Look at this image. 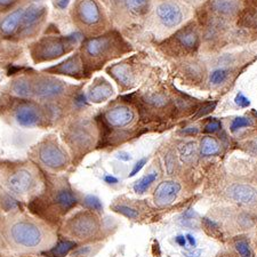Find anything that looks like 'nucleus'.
I'll use <instances>...</instances> for the list:
<instances>
[{"label": "nucleus", "instance_id": "f257e3e1", "mask_svg": "<svg viewBox=\"0 0 257 257\" xmlns=\"http://www.w3.org/2000/svg\"><path fill=\"white\" fill-rule=\"evenodd\" d=\"M130 52V45L115 31H106L82 41L80 56L84 65H103Z\"/></svg>", "mask_w": 257, "mask_h": 257}, {"label": "nucleus", "instance_id": "f03ea898", "mask_svg": "<svg viewBox=\"0 0 257 257\" xmlns=\"http://www.w3.org/2000/svg\"><path fill=\"white\" fill-rule=\"evenodd\" d=\"M71 16L74 26L87 38L109 31V18L99 0H76Z\"/></svg>", "mask_w": 257, "mask_h": 257}, {"label": "nucleus", "instance_id": "7ed1b4c3", "mask_svg": "<svg viewBox=\"0 0 257 257\" xmlns=\"http://www.w3.org/2000/svg\"><path fill=\"white\" fill-rule=\"evenodd\" d=\"M81 35L44 36L30 45V55L35 63L55 61L71 53L80 43Z\"/></svg>", "mask_w": 257, "mask_h": 257}, {"label": "nucleus", "instance_id": "20e7f679", "mask_svg": "<svg viewBox=\"0 0 257 257\" xmlns=\"http://www.w3.org/2000/svg\"><path fill=\"white\" fill-rule=\"evenodd\" d=\"M12 242L21 248L36 249L44 243L45 231L30 219H18L8 229Z\"/></svg>", "mask_w": 257, "mask_h": 257}, {"label": "nucleus", "instance_id": "39448f33", "mask_svg": "<svg viewBox=\"0 0 257 257\" xmlns=\"http://www.w3.org/2000/svg\"><path fill=\"white\" fill-rule=\"evenodd\" d=\"M48 8L38 3H32L23 7L19 32L15 39L35 38L47 20Z\"/></svg>", "mask_w": 257, "mask_h": 257}, {"label": "nucleus", "instance_id": "423d86ee", "mask_svg": "<svg viewBox=\"0 0 257 257\" xmlns=\"http://www.w3.org/2000/svg\"><path fill=\"white\" fill-rule=\"evenodd\" d=\"M99 223L92 211H80L66 223V230L74 238L89 239L96 235Z\"/></svg>", "mask_w": 257, "mask_h": 257}, {"label": "nucleus", "instance_id": "0eeeda50", "mask_svg": "<svg viewBox=\"0 0 257 257\" xmlns=\"http://www.w3.org/2000/svg\"><path fill=\"white\" fill-rule=\"evenodd\" d=\"M156 18L160 26L166 29L180 27L185 20V11L175 0H161L155 8Z\"/></svg>", "mask_w": 257, "mask_h": 257}, {"label": "nucleus", "instance_id": "6e6552de", "mask_svg": "<svg viewBox=\"0 0 257 257\" xmlns=\"http://www.w3.org/2000/svg\"><path fill=\"white\" fill-rule=\"evenodd\" d=\"M165 45L175 52L193 53L199 47V32L197 27L193 23L186 24L185 27L177 30L172 38L165 41Z\"/></svg>", "mask_w": 257, "mask_h": 257}, {"label": "nucleus", "instance_id": "1a4fd4ad", "mask_svg": "<svg viewBox=\"0 0 257 257\" xmlns=\"http://www.w3.org/2000/svg\"><path fill=\"white\" fill-rule=\"evenodd\" d=\"M38 158L41 164L54 171L63 169L69 164V158L65 151L54 141H47L40 145Z\"/></svg>", "mask_w": 257, "mask_h": 257}, {"label": "nucleus", "instance_id": "9d476101", "mask_svg": "<svg viewBox=\"0 0 257 257\" xmlns=\"http://www.w3.org/2000/svg\"><path fill=\"white\" fill-rule=\"evenodd\" d=\"M33 96L41 99H54L64 95L66 84L55 77L43 76L32 80Z\"/></svg>", "mask_w": 257, "mask_h": 257}, {"label": "nucleus", "instance_id": "9b49d317", "mask_svg": "<svg viewBox=\"0 0 257 257\" xmlns=\"http://www.w3.org/2000/svg\"><path fill=\"white\" fill-rule=\"evenodd\" d=\"M8 190L18 196H24L31 192L36 185L35 175L27 168H20L7 177Z\"/></svg>", "mask_w": 257, "mask_h": 257}, {"label": "nucleus", "instance_id": "f8f14e48", "mask_svg": "<svg viewBox=\"0 0 257 257\" xmlns=\"http://www.w3.org/2000/svg\"><path fill=\"white\" fill-rule=\"evenodd\" d=\"M15 121L22 127H35L43 121L41 110L35 103L22 102L16 106L14 111Z\"/></svg>", "mask_w": 257, "mask_h": 257}, {"label": "nucleus", "instance_id": "ddd939ff", "mask_svg": "<svg viewBox=\"0 0 257 257\" xmlns=\"http://www.w3.org/2000/svg\"><path fill=\"white\" fill-rule=\"evenodd\" d=\"M181 184L175 181H164L159 183L153 193L156 205L166 207L172 205L181 192Z\"/></svg>", "mask_w": 257, "mask_h": 257}, {"label": "nucleus", "instance_id": "4468645a", "mask_svg": "<svg viewBox=\"0 0 257 257\" xmlns=\"http://www.w3.org/2000/svg\"><path fill=\"white\" fill-rule=\"evenodd\" d=\"M85 65L84 62L81 60L80 54H74V55L69 56L64 62L53 65L51 68L45 70L46 72L49 73H57V74H65V76L73 77V78H79L84 74Z\"/></svg>", "mask_w": 257, "mask_h": 257}, {"label": "nucleus", "instance_id": "2eb2a0df", "mask_svg": "<svg viewBox=\"0 0 257 257\" xmlns=\"http://www.w3.org/2000/svg\"><path fill=\"white\" fill-rule=\"evenodd\" d=\"M105 120L111 127L123 128L132 125L135 120V113L130 106L117 105L106 111Z\"/></svg>", "mask_w": 257, "mask_h": 257}, {"label": "nucleus", "instance_id": "dca6fc26", "mask_svg": "<svg viewBox=\"0 0 257 257\" xmlns=\"http://www.w3.org/2000/svg\"><path fill=\"white\" fill-rule=\"evenodd\" d=\"M113 95V87L104 78L99 77L95 79L87 90V98L92 103H103L111 98Z\"/></svg>", "mask_w": 257, "mask_h": 257}, {"label": "nucleus", "instance_id": "f3484780", "mask_svg": "<svg viewBox=\"0 0 257 257\" xmlns=\"http://www.w3.org/2000/svg\"><path fill=\"white\" fill-rule=\"evenodd\" d=\"M23 7H18L15 10L8 12L0 21V36L6 39L16 38L19 32L21 15H22Z\"/></svg>", "mask_w": 257, "mask_h": 257}, {"label": "nucleus", "instance_id": "a211bd4d", "mask_svg": "<svg viewBox=\"0 0 257 257\" xmlns=\"http://www.w3.org/2000/svg\"><path fill=\"white\" fill-rule=\"evenodd\" d=\"M227 193H229L232 200L238 202V204L249 206L257 204V190L248 184H232L227 190Z\"/></svg>", "mask_w": 257, "mask_h": 257}, {"label": "nucleus", "instance_id": "6ab92c4d", "mask_svg": "<svg viewBox=\"0 0 257 257\" xmlns=\"http://www.w3.org/2000/svg\"><path fill=\"white\" fill-rule=\"evenodd\" d=\"M107 72L123 88H130L134 85L135 74L133 72L132 66L126 62L110 65L107 68Z\"/></svg>", "mask_w": 257, "mask_h": 257}, {"label": "nucleus", "instance_id": "aec40b11", "mask_svg": "<svg viewBox=\"0 0 257 257\" xmlns=\"http://www.w3.org/2000/svg\"><path fill=\"white\" fill-rule=\"evenodd\" d=\"M69 142L72 145V148L85 149L90 147L93 142V136L88 131V127L76 125L69 133Z\"/></svg>", "mask_w": 257, "mask_h": 257}, {"label": "nucleus", "instance_id": "412c9836", "mask_svg": "<svg viewBox=\"0 0 257 257\" xmlns=\"http://www.w3.org/2000/svg\"><path fill=\"white\" fill-rule=\"evenodd\" d=\"M210 8L215 14L223 18H232L239 13L238 0H210Z\"/></svg>", "mask_w": 257, "mask_h": 257}, {"label": "nucleus", "instance_id": "4be33fe9", "mask_svg": "<svg viewBox=\"0 0 257 257\" xmlns=\"http://www.w3.org/2000/svg\"><path fill=\"white\" fill-rule=\"evenodd\" d=\"M54 201H55V204L61 210L68 211L70 209H72L73 207L77 205L78 199L71 189L63 188L60 189L59 191L55 193Z\"/></svg>", "mask_w": 257, "mask_h": 257}, {"label": "nucleus", "instance_id": "5701e85b", "mask_svg": "<svg viewBox=\"0 0 257 257\" xmlns=\"http://www.w3.org/2000/svg\"><path fill=\"white\" fill-rule=\"evenodd\" d=\"M12 93L21 98L33 96V82L28 77H20L12 84Z\"/></svg>", "mask_w": 257, "mask_h": 257}, {"label": "nucleus", "instance_id": "b1692460", "mask_svg": "<svg viewBox=\"0 0 257 257\" xmlns=\"http://www.w3.org/2000/svg\"><path fill=\"white\" fill-rule=\"evenodd\" d=\"M122 4L131 14L143 16L150 10L151 0H122Z\"/></svg>", "mask_w": 257, "mask_h": 257}, {"label": "nucleus", "instance_id": "393cba45", "mask_svg": "<svg viewBox=\"0 0 257 257\" xmlns=\"http://www.w3.org/2000/svg\"><path fill=\"white\" fill-rule=\"evenodd\" d=\"M178 153L180 158L185 164H190L196 159L198 153V145L194 141H189L178 145Z\"/></svg>", "mask_w": 257, "mask_h": 257}, {"label": "nucleus", "instance_id": "a878e982", "mask_svg": "<svg viewBox=\"0 0 257 257\" xmlns=\"http://www.w3.org/2000/svg\"><path fill=\"white\" fill-rule=\"evenodd\" d=\"M76 247V242L70 241V240H61L54 246L52 249H49L46 255L48 257H64Z\"/></svg>", "mask_w": 257, "mask_h": 257}, {"label": "nucleus", "instance_id": "bb28decb", "mask_svg": "<svg viewBox=\"0 0 257 257\" xmlns=\"http://www.w3.org/2000/svg\"><path fill=\"white\" fill-rule=\"evenodd\" d=\"M219 151H221L219 143L217 142L216 139L213 138V136H205V138L201 140L200 152L202 156H215L218 155Z\"/></svg>", "mask_w": 257, "mask_h": 257}, {"label": "nucleus", "instance_id": "cd10ccee", "mask_svg": "<svg viewBox=\"0 0 257 257\" xmlns=\"http://www.w3.org/2000/svg\"><path fill=\"white\" fill-rule=\"evenodd\" d=\"M157 177H158L157 173H150L148 174V175L143 176L141 180H139L134 184V191L139 194L145 193L149 190V188L152 185V183H155Z\"/></svg>", "mask_w": 257, "mask_h": 257}, {"label": "nucleus", "instance_id": "c85d7f7f", "mask_svg": "<svg viewBox=\"0 0 257 257\" xmlns=\"http://www.w3.org/2000/svg\"><path fill=\"white\" fill-rule=\"evenodd\" d=\"M230 76V71L224 68H218L215 69L209 76V81L213 86H221L222 84L227 80V78Z\"/></svg>", "mask_w": 257, "mask_h": 257}, {"label": "nucleus", "instance_id": "c756f323", "mask_svg": "<svg viewBox=\"0 0 257 257\" xmlns=\"http://www.w3.org/2000/svg\"><path fill=\"white\" fill-rule=\"evenodd\" d=\"M234 247L241 257H254V252L251 250L250 244L246 239L237 240L234 242Z\"/></svg>", "mask_w": 257, "mask_h": 257}, {"label": "nucleus", "instance_id": "7c9ffc66", "mask_svg": "<svg viewBox=\"0 0 257 257\" xmlns=\"http://www.w3.org/2000/svg\"><path fill=\"white\" fill-rule=\"evenodd\" d=\"M112 209L114 211H117V213L123 215V216H126L127 218H131V219H134V218H138L139 217V211L132 208L130 206H125V205H114L112 206Z\"/></svg>", "mask_w": 257, "mask_h": 257}, {"label": "nucleus", "instance_id": "2f4dec72", "mask_svg": "<svg viewBox=\"0 0 257 257\" xmlns=\"http://www.w3.org/2000/svg\"><path fill=\"white\" fill-rule=\"evenodd\" d=\"M251 125H252L251 119L247 118V117H237L232 120L230 128H231L232 133H235L239 130H242V128H244V127H249Z\"/></svg>", "mask_w": 257, "mask_h": 257}, {"label": "nucleus", "instance_id": "473e14b6", "mask_svg": "<svg viewBox=\"0 0 257 257\" xmlns=\"http://www.w3.org/2000/svg\"><path fill=\"white\" fill-rule=\"evenodd\" d=\"M84 204L87 208L94 211H102L103 205L99 199L96 196H93V194H89V196H86L84 199Z\"/></svg>", "mask_w": 257, "mask_h": 257}, {"label": "nucleus", "instance_id": "72a5a7b5", "mask_svg": "<svg viewBox=\"0 0 257 257\" xmlns=\"http://www.w3.org/2000/svg\"><path fill=\"white\" fill-rule=\"evenodd\" d=\"M175 166H176V159H175V153L173 151H169L166 153L165 156V167L166 171H167L168 175H172L175 171Z\"/></svg>", "mask_w": 257, "mask_h": 257}, {"label": "nucleus", "instance_id": "f704fd0d", "mask_svg": "<svg viewBox=\"0 0 257 257\" xmlns=\"http://www.w3.org/2000/svg\"><path fill=\"white\" fill-rule=\"evenodd\" d=\"M21 0H0V12H11L18 8Z\"/></svg>", "mask_w": 257, "mask_h": 257}, {"label": "nucleus", "instance_id": "c9c22d12", "mask_svg": "<svg viewBox=\"0 0 257 257\" xmlns=\"http://www.w3.org/2000/svg\"><path fill=\"white\" fill-rule=\"evenodd\" d=\"M147 102L155 106H163L166 104V97L160 94H151L147 96Z\"/></svg>", "mask_w": 257, "mask_h": 257}, {"label": "nucleus", "instance_id": "e433bc0d", "mask_svg": "<svg viewBox=\"0 0 257 257\" xmlns=\"http://www.w3.org/2000/svg\"><path fill=\"white\" fill-rule=\"evenodd\" d=\"M221 127H222L221 121H218V120H216V119H211L205 125L204 131L206 133H211V134H213V133L218 132L219 128H221Z\"/></svg>", "mask_w": 257, "mask_h": 257}, {"label": "nucleus", "instance_id": "4c0bfd02", "mask_svg": "<svg viewBox=\"0 0 257 257\" xmlns=\"http://www.w3.org/2000/svg\"><path fill=\"white\" fill-rule=\"evenodd\" d=\"M234 102H235V104L241 106V107H247L250 105V101L248 99V97L244 96V94L241 92H239L237 94V96H235V98H234Z\"/></svg>", "mask_w": 257, "mask_h": 257}, {"label": "nucleus", "instance_id": "58836bf2", "mask_svg": "<svg viewBox=\"0 0 257 257\" xmlns=\"http://www.w3.org/2000/svg\"><path fill=\"white\" fill-rule=\"evenodd\" d=\"M148 163V158H142V159H140L138 163H136L135 165H134V167H133V169H132V172H131V174H130V177H133V176H135L136 174H139L141 171H142V168L144 167L145 166V164Z\"/></svg>", "mask_w": 257, "mask_h": 257}, {"label": "nucleus", "instance_id": "ea45409f", "mask_svg": "<svg viewBox=\"0 0 257 257\" xmlns=\"http://www.w3.org/2000/svg\"><path fill=\"white\" fill-rule=\"evenodd\" d=\"M215 106H216V103H209V104H207L204 107H201V109L199 110L197 117H201V115H205L207 113L211 112V111H213V109H214Z\"/></svg>", "mask_w": 257, "mask_h": 257}, {"label": "nucleus", "instance_id": "a19ab883", "mask_svg": "<svg viewBox=\"0 0 257 257\" xmlns=\"http://www.w3.org/2000/svg\"><path fill=\"white\" fill-rule=\"evenodd\" d=\"M70 3H71V0H54V6H55L57 10L63 11L70 5Z\"/></svg>", "mask_w": 257, "mask_h": 257}, {"label": "nucleus", "instance_id": "79ce46f5", "mask_svg": "<svg viewBox=\"0 0 257 257\" xmlns=\"http://www.w3.org/2000/svg\"><path fill=\"white\" fill-rule=\"evenodd\" d=\"M117 158L120 159V160H122V161H130L132 159V156L130 155V153L122 151V152H119L118 153Z\"/></svg>", "mask_w": 257, "mask_h": 257}, {"label": "nucleus", "instance_id": "37998d69", "mask_svg": "<svg viewBox=\"0 0 257 257\" xmlns=\"http://www.w3.org/2000/svg\"><path fill=\"white\" fill-rule=\"evenodd\" d=\"M104 181H105V183H107V184H117L118 183V178H115L112 175H105Z\"/></svg>", "mask_w": 257, "mask_h": 257}, {"label": "nucleus", "instance_id": "c03bdc74", "mask_svg": "<svg viewBox=\"0 0 257 257\" xmlns=\"http://www.w3.org/2000/svg\"><path fill=\"white\" fill-rule=\"evenodd\" d=\"M175 241L180 244L181 247H185L186 244V237H184V235H177V237L175 238Z\"/></svg>", "mask_w": 257, "mask_h": 257}, {"label": "nucleus", "instance_id": "a18cd8bd", "mask_svg": "<svg viewBox=\"0 0 257 257\" xmlns=\"http://www.w3.org/2000/svg\"><path fill=\"white\" fill-rule=\"evenodd\" d=\"M183 134H190V135H193V134H197L198 133V128L197 127H188L185 128V130L182 131Z\"/></svg>", "mask_w": 257, "mask_h": 257}, {"label": "nucleus", "instance_id": "49530a36", "mask_svg": "<svg viewBox=\"0 0 257 257\" xmlns=\"http://www.w3.org/2000/svg\"><path fill=\"white\" fill-rule=\"evenodd\" d=\"M186 240H188L191 246H196V239H194L191 234H186Z\"/></svg>", "mask_w": 257, "mask_h": 257}, {"label": "nucleus", "instance_id": "de8ad7c7", "mask_svg": "<svg viewBox=\"0 0 257 257\" xmlns=\"http://www.w3.org/2000/svg\"><path fill=\"white\" fill-rule=\"evenodd\" d=\"M39 2H43V0H33V3H39Z\"/></svg>", "mask_w": 257, "mask_h": 257}]
</instances>
